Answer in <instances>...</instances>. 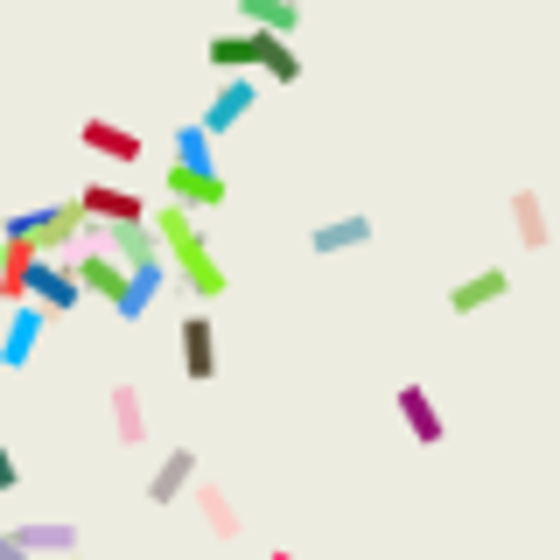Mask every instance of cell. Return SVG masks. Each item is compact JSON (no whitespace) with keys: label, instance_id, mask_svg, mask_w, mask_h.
<instances>
[{"label":"cell","instance_id":"obj_1","mask_svg":"<svg viewBox=\"0 0 560 560\" xmlns=\"http://www.w3.org/2000/svg\"><path fill=\"white\" fill-rule=\"evenodd\" d=\"M154 232H162V253H168L175 280H183L197 302H218V294H224V259L210 253L197 210H183V203H168V197H162V210H154Z\"/></svg>","mask_w":560,"mask_h":560},{"label":"cell","instance_id":"obj_17","mask_svg":"<svg viewBox=\"0 0 560 560\" xmlns=\"http://www.w3.org/2000/svg\"><path fill=\"white\" fill-rule=\"evenodd\" d=\"M35 245L28 238H0V294H8V308L14 302H28V280H35Z\"/></svg>","mask_w":560,"mask_h":560},{"label":"cell","instance_id":"obj_28","mask_svg":"<svg viewBox=\"0 0 560 560\" xmlns=\"http://www.w3.org/2000/svg\"><path fill=\"white\" fill-rule=\"evenodd\" d=\"M0 560H28V553H8V547H0Z\"/></svg>","mask_w":560,"mask_h":560},{"label":"cell","instance_id":"obj_18","mask_svg":"<svg viewBox=\"0 0 560 560\" xmlns=\"http://www.w3.org/2000/svg\"><path fill=\"white\" fill-rule=\"evenodd\" d=\"M238 22L253 35H294L302 28V0H238Z\"/></svg>","mask_w":560,"mask_h":560},{"label":"cell","instance_id":"obj_25","mask_svg":"<svg viewBox=\"0 0 560 560\" xmlns=\"http://www.w3.org/2000/svg\"><path fill=\"white\" fill-rule=\"evenodd\" d=\"M197 512H203V525H210L218 539L238 533V512H232V498H224V490H197Z\"/></svg>","mask_w":560,"mask_h":560},{"label":"cell","instance_id":"obj_12","mask_svg":"<svg viewBox=\"0 0 560 560\" xmlns=\"http://www.w3.org/2000/svg\"><path fill=\"white\" fill-rule=\"evenodd\" d=\"M175 337H183V372H189V378H197V385L218 378V329H210L203 308L183 315V329H175Z\"/></svg>","mask_w":560,"mask_h":560},{"label":"cell","instance_id":"obj_3","mask_svg":"<svg viewBox=\"0 0 560 560\" xmlns=\"http://www.w3.org/2000/svg\"><path fill=\"white\" fill-rule=\"evenodd\" d=\"M8 553H28V560H78V525L70 518H14L0 533Z\"/></svg>","mask_w":560,"mask_h":560},{"label":"cell","instance_id":"obj_24","mask_svg":"<svg viewBox=\"0 0 560 560\" xmlns=\"http://www.w3.org/2000/svg\"><path fill=\"white\" fill-rule=\"evenodd\" d=\"M259 78H267V84H302V57H294V43H288V35H267Z\"/></svg>","mask_w":560,"mask_h":560},{"label":"cell","instance_id":"obj_15","mask_svg":"<svg viewBox=\"0 0 560 560\" xmlns=\"http://www.w3.org/2000/svg\"><path fill=\"white\" fill-rule=\"evenodd\" d=\"M189 490H197V448H168L148 477V504H175V498H189Z\"/></svg>","mask_w":560,"mask_h":560},{"label":"cell","instance_id":"obj_16","mask_svg":"<svg viewBox=\"0 0 560 560\" xmlns=\"http://www.w3.org/2000/svg\"><path fill=\"white\" fill-rule=\"evenodd\" d=\"M168 203H183V210H218V203H224V175H218V168H168Z\"/></svg>","mask_w":560,"mask_h":560},{"label":"cell","instance_id":"obj_4","mask_svg":"<svg viewBox=\"0 0 560 560\" xmlns=\"http://www.w3.org/2000/svg\"><path fill=\"white\" fill-rule=\"evenodd\" d=\"M43 329H49V308L14 302L8 323H0V372H28L35 350H43Z\"/></svg>","mask_w":560,"mask_h":560},{"label":"cell","instance_id":"obj_6","mask_svg":"<svg viewBox=\"0 0 560 560\" xmlns=\"http://www.w3.org/2000/svg\"><path fill=\"white\" fill-rule=\"evenodd\" d=\"M78 280H84V294H98V302H127V288H133V273L113 259V245H84L78 253Z\"/></svg>","mask_w":560,"mask_h":560},{"label":"cell","instance_id":"obj_14","mask_svg":"<svg viewBox=\"0 0 560 560\" xmlns=\"http://www.w3.org/2000/svg\"><path fill=\"white\" fill-rule=\"evenodd\" d=\"M253 98H259V78H218V98L203 105V127L210 133H232L245 113H253Z\"/></svg>","mask_w":560,"mask_h":560},{"label":"cell","instance_id":"obj_5","mask_svg":"<svg viewBox=\"0 0 560 560\" xmlns=\"http://www.w3.org/2000/svg\"><path fill=\"white\" fill-rule=\"evenodd\" d=\"M28 302L49 308V315H70L84 302V280H78V259H35V280H28Z\"/></svg>","mask_w":560,"mask_h":560},{"label":"cell","instance_id":"obj_29","mask_svg":"<svg viewBox=\"0 0 560 560\" xmlns=\"http://www.w3.org/2000/svg\"><path fill=\"white\" fill-rule=\"evenodd\" d=\"M78 560H84V553H78Z\"/></svg>","mask_w":560,"mask_h":560},{"label":"cell","instance_id":"obj_13","mask_svg":"<svg viewBox=\"0 0 560 560\" xmlns=\"http://www.w3.org/2000/svg\"><path fill=\"white\" fill-rule=\"evenodd\" d=\"M378 224L364 218V210H350V218H329V224H315L308 232V253L315 259H337V253H358V245H372Z\"/></svg>","mask_w":560,"mask_h":560},{"label":"cell","instance_id":"obj_19","mask_svg":"<svg viewBox=\"0 0 560 560\" xmlns=\"http://www.w3.org/2000/svg\"><path fill=\"white\" fill-rule=\"evenodd\" d=\"M168 148H175V168H218V133H210L203 119L168 127Z\"/></svg>","mask_w":560,"mask_h":560},{"label":"cell","instance_id":"obj_10","mask_svg":"<svg viewBox=\"0 0 560 560\" xmlns=\"http://www.w3.org/2000/svg\"><path fill=\"white\" fill-rule=\"evenodd\" d=\"M504 294H512V273H504V267H477L469 280L448 288V315H483V308H498Z\"/></svg>","mask_w":560,"mask_h":560},{"label":"cell","instance_id":"obj_22","mask_svg":"<svg viewBox=\"0 0 560 560\" xmlns=\"http://www.w3.org/2000/svg\"><path fill=\"white\" fill-rule=\"evenodd\" d=\"M84 148L105 154V162H140V133L113 127V119H84Z\"/></svg>","mask_w":560,"mask_h":560},{"label":"cell","instance_id":"obj_20","mask_svg":"<svg viewBox=\"0 0 560 560\" xmlns=\"http://www.w3.org/2000/svg\"><path fill=\"white\" fill-rule=\"evenodd\" d=\"M512 232L525 253H547L553 245V224H547V203H539V189H518L512 197Z\"/></svg>","mask_w":560,"mask_h":560},{"label":"cell","instance_id":"obj_26","mask_svg":"<svg viewBox=\"0 0 560 560\" xmlns=\"http://www.w3.org/2000/svg\"><path fill=\"white\" fill-rule=\"evenodd\" d=\"M22 483V463H14V448H0V490H14Z\"/></svg>","mask_w":560,"mask_h":560},{"label":"cell","instance_id":"obj_27","mask_svg":"<svg viewBox=\"0 0 560 560\" xmlns=\"http://www.w3.org/2000/svg\"><path fill=\"white\" fill-rule=\"evenodd\" d=\"M267 560H294V553H288V547H273V553H267Z\"/></svg>","mask_w":560,"mask_h":560},{"label":"cell","instance_id":"obj_11","mask_svg":"<svg viewBox=\"0 0 560 560\" xmlns=\"http://www.w3.org/2000/svg\"><path fill=\"white\" fill-rule=\"evenodd\" d=\"M78 203L92 210V224H148V218H154V210L140 203L133 189H113V183H84Z\"/></svg>","mask_w":560,"mask_h":560},{"label":"cell","instance_id":"obj_21","mask_svg":"<svg viewBox=\"0 0 560 560\" xmlns=\"http://www.w3.org/2000/svg\"><path fill=\"white\" fill-rule=\"evenodd\" d=\"M168 273H175V267H168V259H162V267H140V273H133V288H127V302H119V308H113V315H119V323H140V315H148L154 302H162V288H168Z\"/></svg>","mask_w":560,"mask_h":560},{"label":"cell","instance_id":"obj_7","mask_svg":"<svg viewBox=\"0 0 560 560\" xmlns=\"http://www.w3.org/2000/svg\"><path fill=\"white\" fill-rule=\"evenodd\" d=\"M393 407H399V420H407V434H413L420 448H442L448 442V420H442V407H434L428 385H399Z\"/></svg>","mask_w":560,"mask_h":560},{"label":"cell","instance_id":"obj_23","mask_svg":"<svg viewBox=\"0 0 560 560\" xmlns=\"http://www.w3.org/2000/svg\"><path fill=\"white\" fill-rule=\"evenodd\" d=\"M113 434L127 448L148 442V407H140V385H113Z\"/></svg>","mask_w":560,"mask_h":560},{"label":"cell","instance_id":"obj_8","mask_svg":"<svg viewBox=\"0 0 560 560\" xmlns=\"http://www.w3.org/2000/svg\"><path fill=\"white\" fill-rule=\"evenodd\" d=\"M105 245H113V259L127 273H140V267H162V232H154V218L148 224H105Z\"/></svg>","mask_w":560,"mask_h":560},{"label":"cell","instance_id":"obj_2","mask_svg":"<svg viewBox=\"0 0 560 560\" xmlns=\"http://www.w3.org/2000/svg\"><path fill=\"white\" fill-rule=\"evenodd\" d=\"M0 238H28L43 259H63L70 245H92V210H84L78 197H63V203H43V210H14L8 224H0Z\"/></svg>","mask_w":560,"mask_h":560},{"label":"cell","instance_id":"obj_9","mask_svg":"<svg viewBox=\"0 0 560 560\" xmlns=\"http://www.w3.org/2000/svg\"><path fill=\"white\" fill-rule=\"evenodd\" d=\"M210 63H218V78H253L259 57H267V35H253V28H238V35H210V49H203Z\"/></svg>","mask_w":560,"mask_h":560}]
</instances>
